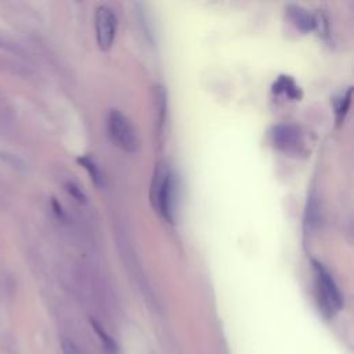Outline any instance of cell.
Instances as JSON below:
<instances>
[{"mask_svg": "<svg viewBox=\"0 0 354 354\" xmlns=\"http://www.w3.org/2000/svg\"><path fill=\"white\" fill-rule=\"evenodd\" d=\"M315 297L321 313L326 318L335 317L343 307V296L329 270L319 261L313 260Z\"/></svg>", "mask_w": 354, "mask_h": 354, "instance_id": "cell-1", "label": "cell"}, {"mask_svg": "<svg viewBox=\"0 0 354 354\" xmlns=\"http://www.w3.org/2000/svg\"><path fill=\"white\" fill-rule=\"evenodd\" d=\"M105 129L109 140L124 152H136L140 147L137 131L129 118L118 109H111L105 118Z\"/></svg>", "mask_w": 354, "mask_h": 354, "instance_id": "cell-2", "label": "cell"}, {"mask_svg": "<svg viewBox=\"0 0 354 354\" xmlns=\"http://www.w3.org/2000/svg\"><path fill=\"white\" fill-rule=\"evenodd\" d=\"M153 205L159 214L169 223L174 221L176 207V180L170 170H159L153 185Z\"/></svg>", "mask_w": 354, "mask_h": 354, "instance_id": "cell-3", "label": "cell"}, {"mask_svg": "<svg viewBox=\"0 0 354 354\" xmlns=\"http://www.w3.org/2000/svg\"><path fill=\"white\" fill-rule=\"evenodd\" d=\"M94 26L98 47L102 51H108L113 44L118 28V19L112 8L108 6L97 7L94 15Z\"/></svg>", "mask_w": 354, "mask_h": 354, "instance_id": "cell-4", "label": "cell"}, {"mask_svg": "<svg viewBox=\"0 0 354 354\" xmlns=\"http://www.w3.org/2000/svg\"><path fill=\"white\" fill-rule=\"evenodd\" d=\"M270 140L272 145L286 153H297L303 148V134L295 124H277L270 131Z\"/></svg>", "mask_w": 354, "mask_h": 354, "instance_id": "cell-5", "label": "cell"}, {"mask_svg": "<svg viewBox=\"0 0 354 354\" xmlns=\"http://www.w3.org/2000/svg\"><path fill=\"white\" fill-rule=\"evenodd\" d=\"M286 14L292 24L301 32H311L318 26V19L310 11L300 6L289 4L286 8Z\"/></svg>", "mask_w": 354, "mask_h": 354, "instance_id": "cell-6", "label": "cell"}, {"mask_svg": "<svg viewBox=\"0 0 354 354\" xmlns=\"http://www.w3.org/2000/svg\"><path fill=\"white\" fill-rule=\"evenodd\" d=\"M272 91L277 94H285L293 100H297L301 97L300 87L289 76H279V79L272 86Z\"/></svg>", "mask_w": 354, "mask_h": 354, "instance_id": "cell-7", "label": "cell"}, {"mask_svg": "<svg viewBox=\"0 0 354 354\" xmlns=\"http://www.w3.org/2000/svg\"><path fill=\"white\" fill-rule=\"evenodd\" d=\"M77 162L86 169V171L90 174L94 185L97 187H102L104 185V176L101 173L100 166L90 158V156H80L77 159Z\"/></svg>", "mask_w": 354, "mask_h": 354, "instance_id": "cell-8", "label": "cell"}, {"mask_svg": "<svg viewBox=\"0 0 354 354\" xmlns=\"http://www.w3.org/2000/svg\"><path fill=\"white\" fill-rule=\"evenodd\" d=\"M350 100H351V87L347 88V91L342 93L337 98H335V118L337 123H342L347 115L348 106H350Z\"/></svg>", "mask_w": 354, "mask_h": 354, "instance_id": "cell-9", "label": "cell"}, {"mask_svg": "<svg viewBox=\"0 0 354 354\" xmlns=\"http://www.w3.org/2000/svg\"><path fill=\"white\" fill-rule=\"evenodd\" d=\"M91 325H93V329H94L95 335H97L98 339L101 340L104 348H105L109 354H115V353L118 351V344L115 343V340L112 339V336H109V335L102 329V326H101L98 322H95L94 319H91Z\"/></svg>", "mask_w": 354, "mask_h": 354, "instance_id": "cell-10", "label": "cell"}, {"mask_svg": "<svg viewBox=\"0 0 354 354\" xmlns=\"http://www.w3.org/2000/svg\"><path fill=\"white\" fill-rule=\"evenodd\" d=\"M66 191L77 201V202H80V203H84L86 202V195L80 191V188L76 185V184H73V183H66Z\"/></svg>", "mask_w": 354, "mask_h": 354, "instance_id": "cell-11", "label": "cell"}, {"mask_svg": "<svg viewBox=\"0 0 354 354\" xmlns=\"http://www.w3.org/2000/svg\"><path fill=\"white\" fill-rule=\"evenodd\" d=\"M61 347H62V353L64 354H80V351L76 347V344L73 342H71V340H64Z\"/></svg>", "mask_w": 354, "mask_h": 354, "instance_id": "cell-12", "label": "cell"}]
</instances>
